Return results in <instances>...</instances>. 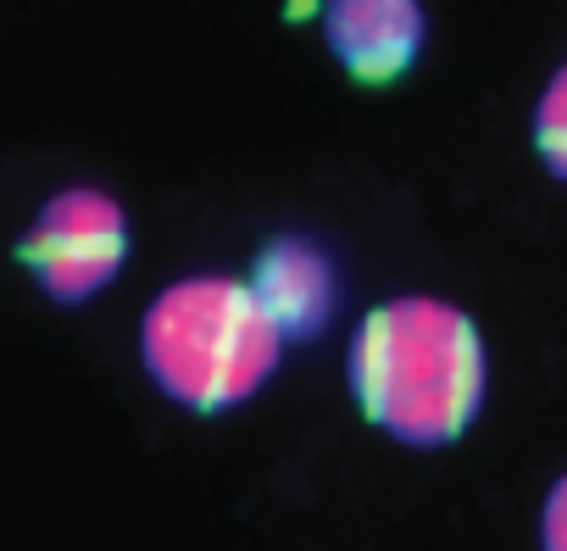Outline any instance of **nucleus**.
<instances>
[{"instance_id":"f257e3e1","label":"nucleus","mask_w":567,"mask_h":551,"mask_svg":"<svg viewBox=\"0 0 567 551\" xmlns=\"http://www.w3.org/2000/svg\"><path fill=\"white\" fill-rule=\"evenodd\" d=\"M346 390L357 412L412 451L456 446L489 396V351L456 302L390 296L362 313L346 351Z\"/></svg>"},{"instance_id":"f03ea898","label":"nucleus","mask_w":567,"mask_h":551,"mask_svg":"<svg viewBox=\"0 0 567 551\" xmlns=\"http://www.w3.org/2000/svg\"><path fill=\"white\" fill-rule=\"evenodd\" d=\"M284 346L290 340L256 302L250 279L228 273L173 279L140 318V363L151 385L195 418H223L256 401L272 385Z\"/></svg>"},{"instance_id":"7ed1b4c3","label":"nucleus","mask_w":567,"mask_h":551,"mask_svg":"<svg viewBox=\"0 0 567 551\" xmlns=\"http://www.w3.org/2000/svg\"><path fill=\"white\" fill-rule=\"evenodd\" d=\"M128 245L134 234H128L123 201L106 195L101 184H68L45 195V206L29 217L18 239V262L29 267V279L40 285L45 302L84 307L117 285Z\"/></svg>"},{"instance_id":"20e7f679","label":"nucleus","mask_w":567,"mask_h":551,"mask_svg":"<svg viewBox=\"0 0 567 551\" xmlns=\"http://www.w3.org/2000/svg\"><path fill=\"white\" fill-rule=\"evenodd\" d=\"M250 290L284 340H323L340 313V262L312 234H272L250 262Z\"/></svg>"},{"instance_id":"39448f33","label":"nucleus","mask_w":567,"mask_h":551,"mask_svg":"<svg viewBox=\"0 0 567 551\" xmlns=\"http://www.w3.org/2000/svg\"><path fill=\"white\" fill-rule=\"evenodd\" d=\"M323 40L357 84H395L417 68L429 18L423 0H323Z\"/></svg>"},{"instance_id":"423d86ee","label":"nucleus","mask_w":567,"mask_h":551,"mask_svg":"<svg viewBox=\"0 0 567 551\" xmlns=\"http://www.w3.org/2000/svg\"><path fill=\"white\" fill-rule=\"evenodd\" d=\"M528 134H534V151H539L545 173L567 184V62L545 79V90H539V101H534Z\"/></svg>"},{"instance_id":"0eeeda50","label":"nucleus","mask_w":567,"mask_h":551,"mask_svg":"<svg viewBox=\"0 0 567 551\" xmlns=\"http://www.w3.org/2000/svg\"><path fill=\"white\" fill-rule=\"evenodd\" d=\"M539 551H567V468H561L556 484L545 490V507H539Z\"/></svg>"}]
</instances>
